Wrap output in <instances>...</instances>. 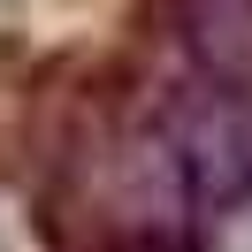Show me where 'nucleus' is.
I'll list each match as a JSON object with an SVG mask.
<instances>
[{
    "label": "nucleus",
    "mask_w": 252,
    "mask_h": 252,
    "mask_svg": "<svg viewBox=\"0 0 252 252\" xmlns=\"http://www.w3.org/2000/svg\"><path fill=\"white\" fill-rule=\"evenodd\" d=\"M145 145H153V160L168 168V184L184 191V206L199 221L252 206V84L245 77L199 69V77L168 84Z\"/></svg>",
    "instance_id": "f257e3e1"
},
{
    "label": "nucleus",
    "mask_w": 252,
    "mask_h": 252,
    "mask_svg": "<svg viewBox=\"0 0 252 252\" xmlns=\"http://www.w3.org/2000/svg\"><path fill=\"white\" fill-rule=\"evenodd\" d=\"M0 252H46V229H38V206L23 199L8 176H0Z\"/></svg>",
    "instance_id": "f03ea898"
}]
</instances>
